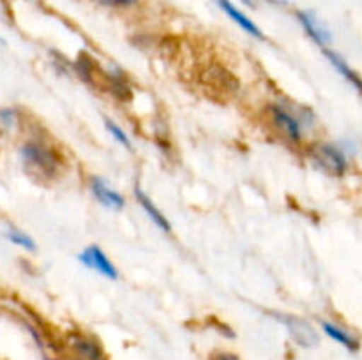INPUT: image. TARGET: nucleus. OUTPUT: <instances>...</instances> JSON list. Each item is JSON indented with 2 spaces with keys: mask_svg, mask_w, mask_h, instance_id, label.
Wrapping results in <instances>:
<instances>
[{
  "mask_svg": "<svg viewBox=\"0 0 362 360\" xmlns=\"http://www.w3.org/2000/svg\"><path fill=\"white\" fill-rule=\"evenodd\" d=\"M78 260H80L81 263L85 265V267H88V268H92V270L99 272V274L105 275V277L113 279V281L119 277V272H117L115 265H113L112 261L108 260V256L103 253V249L99 246L87 247V249H85L83 253L78 256Z\"/></svg>",
  "mask_w": 362,
  "mask_h": 360,
  "instance_id": "1",
  "label": "nucleus"
},
{
  "mask_svg": "<svg viewBox=\"0 0 362 360\" xmlns=\"http://www.w3.org/2000/svg\"><path fill=\"white\" fill-rule=\"evenodd\" d=\"M98 2L105 4V6H112V7H127V6H133L136 0H98Z\"/></svg>",
  "mask_w": 362,
  "mask_h": 360,
  "instance_id": "15",
  "label": "nucleus"
},
{
  "mask_svg": "<svg viewBox=\"0 0 362 360\" xmlns=\"http://www.w3.org/2000/svg\"><path fill=\"white\" fill-rule=\"evenodd\" d=\"M297 18H299L300 25H303V28L306 30V34L310 35L317 44H320L322 48H325V46L332 41L331 30L322 23L320 18L315 13H311V11H299V13H297Z\"/></svg>",
  "mask_w": 362,
  "mask_h": 360,
  "instance_id": "3",
  "label": "nucleus"
},
{
  "mask_svg": "<svg viewBox=\"0 0 362 360\" xmlns=\"http://www.w3.org/2000/svg\"><path fill=\"white\" fill-rule=\"evenodd\" d=\"M218 6L221 7L223 13L228 14V16L232 18V21H235V23L239 25V27L243 28V30H246L247 34L253 35V37L264 39V34H262L260 28L257 27V23H255V21L251 20V18H247L246 14L243 13V11L237 9V7L233 6V4L230 2V0H218Z\"/></svg>",
  "mask_w": 362,
  "mask_h": 360,
  "instance_id": "6",
  "label": "nucleus"
},
{
  "mask_svg": "<svg viewBox=\"0 0 362 360\" xmlns=\"http://www.w3.org/2000/svg\"><path fill=\"white\" fill-rule=\"evenodd\" d=\"M272 112V122L276 124L279 131L288 138L293 143H299L300 138H303V129H300V122L292 115L290 112H286L281 106H274L271 109Z\"/></svg>",
  "mask_w": 362,
  "mask_h": 360,
  "instance_id": "4",
  "label": "nucleus"
},
{
  "mask_svg": "<svg viewBox=\"0 0 362 360\" xmlns=\"http://www.w3.org/2000/svg\"><path fill=\"white\" fill-rule=\"evenodd\" d=\"M219 360H237V359L233 355H221L219 356Z\"/></svg>",
  "mask_w": 362,
  "mask_h": 360,
  "instance_id": "16",
  "label": "nucleus"
},
{
  "mask_svg": "<svg viewBox=\"0 0 362 360\" xmlns=\"http://www.w3.org/2000/svg\"><path fill=\"white\" fill-rule=\"evenodd\" d=\"M324 55L327 56L329 62L336 67V71H338V73L341 74V76L345 78V80L349 81L357 92H359V94H362V78L349 66V64L345 62V59H343L341 55H338L336 52H332V49H327V48H324Z\"/></svg>",
  "mask_w": 362,
  "mask_h": 360,
  "instance_id": "7",
  "label": "nucleus"
},
{
  "mask_svg": "<svg viewBox=\"0 0 362 360\" xmlns=\"http://www.w3.org/2000/svg\"><path fill=\"white\" fill-rule=\"evenodd\" d=\"M23 157L28 164L41 168L45 172H53L57 166L55 154L49 148L42 147L39 143H27L23 147Z\"/></svg>",
  "mask_w": 362,
  "mask_h": 360,
  "instance_id": "5",
  "label": "nucleus"
},
{
  "mask_svg": "<svg viewBox=\"0 0 362 360\" xmlns=\"http://www.w3.org/2000/svg\"><path fill=\"white\" fill-rule=\"evenodd\" d=\"M313 155L318 161V164L324 166L325 169H329L334 175H341L346 169V159L343 155L341 150L334 147V145H317L313 148Z\"/></svg>",
  "mask_w": 362,
  "mask_h": 360,
  "instance_id": "2",
  "label": "nucleus"
},
{
  "mask_svg": "<svg viewBox=\"0 0 362 360\" xmlns=\"http://www.w3.org/2000/svg\"><path fill=\"white\" fill-rule=\"evenodd\" d=\"M106 129L110 131V134H112V136L115 138V140L119 141V143H122L126 148H131L129 138H127V134L124 133V131L120 129V127L117 126L115 122H112V120H106Z\"/></svg>",
  "mask_w": 362,
  "mask_h": 360,
  "instance_id": "14",
  "label": "nucleus"
},
{
  "mask_svg": "<svg viewBox=\"0 0 362 360\" xmlns=\"http://www.w3.org/2000/svg\"><path fill=\"white\" fill-rule=\"evenodd\" d=\"M7 239H9L13 244H16V246L23 247V249L35 251V242H34V240H32L28 235H25L23 232H20V229L11 228L9 232H7Z\"/></svg>",
  "mask_w": 362,
  "mask_h": 360,
  "instance_id": "12",
  "label": "nucleus"
},
{
  "mask_svg": "<svg viewBox=\"0 0 362 360\" xmlns=\"http://www.w3.org/2000/svg\"><path fill=\"white\" fill-rule=\"evenodd\" d=\"M134 194H136L138 203L141 205V208H144V210H145V214H147L148 217H151V221L154 222V224L158 226V228H161L163 232H166V233L172 232V226H170L168 219H166L165 215H163V212L159 210V208L156 207L154 203H152L151 198H148L147 194H145L144 191L140 189V187H136V189H134Z\"/></svg>",
  "mask_w": 362,
  "mask_h": 360,
  "instance_id": "9",
  "label": "nucleus"
},
{
  "mask_svg": "<svg viewBox=\"0 0 362 360\" xmlns=\"http://www.w3.org/2000/svg\"><path fill=\"white\" fill-rule=\"evenodd\" d=\"M90 186H92V191H94L95 198H98L99 201H101L105 207H110V208H122L124 207V198L122 194H119L117 191L110 189L108 186H106L105 182H103L101 179H98V176H94V179L90 180Z\"/></svg>",
  "mask_w": 362,
  "mask_h": 360,
  "instance_id": "8",
  "label": "nucleus"
},
{
  "mask_svg": "<svg viewBox=\"0 0 362 360\" xmlns=\"http://www.w3.org/2000/svg\"><path fill=\"white\" fill-rule=\"evenodd\" d=\"M285 323L288 325L292 335L297 339V341L300 342V344L311 346V344H317V342H318L317 332H315L313 328H311L310 325L306 323V321L297 320V318H288Z\"/></svg>",
  "mask_w": 362,
  "mask_h": 360,
  "instance_id": "10",
  "label": "nucleus"
},
{
  "mask_svg": "<svg viewBox=\"0 0 362 360\" xmlns=\"http://www.w3.org/2000/svg\"><path fill=\"white\" fill-rule=\"evenodd\" d=\"M322 327H324L325 334H327L329 337L334 339L336 342L343 344V346H345V348H349L350 352H356V349L359 348V341H357V339L354 337L352 334H349V332H346V330L339 328L338 325L329 323V321H324V323H322Z\"/></svg>",
  "mask_w": 362,
  "mask_h": 360,
  "instance_id": "11",
  "label": "nucleus"
},
{
  "mask_svg": "<svg viewBox=\"0 0 362 360\" xmlns=\"http://www.w3.org/2000/svg\"><path fill=\"white\" fill-rule=\"evenodd\" d=\"M74 348H76L78 352H80L81 355L85 356V359H88V360H103L101 352H99V348L94 344V342L85 341V339H80V341H78L76 344H74Z\"/></svg>",
  "mask_w": 362,
  "mask_h": 360,
  "instance_id": "13",
  "label": "nucleus"
}]
</instances>
